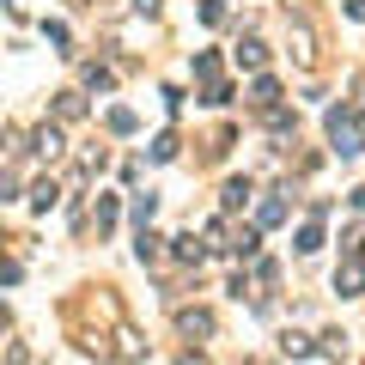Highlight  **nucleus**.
Wrapping results in <instances>:
<instances>
[{
	"label": "nucleus",
	"instance_id": "17",
	"mask_svg": "<svg viewBox=\"0 0 365 365\" xmlns=\"http://www.w3.org/2000/svg\"><path fill=\"white\" fill-rule=\"evenodd\" d=\"M79 110H86V104H79L73 91H61V104H55V116H61V122H73V116H79Z\"/></svg>",
	"mask_w": 365,
	"mask_h": 365
},
{
	"label": "nucleus",
	"instance_id": "27",
	"mask_svg": "<svg viewBox=\"0 0 365 365\" xmlns=\"http://www.w3.org/2000/svg\"><path fill=\"white\" fill-rule=\"evenodd\" d=\"M0 140H6V134H0Z\"/></svg>",
	"mask_w": 365,
	"mask_h": 365
},
{
	"label": "nucleus",
	"instance_id": "13",
	"mask_svg": "<svg viewBox=\"0 0 365 365\" xmlns=\"http://www.w3.org/2000/svg\"><path fill=\"white\" fill-rule=\"evenodd\" d=\"M256 244H262V232H256V225H244V232H237V244H232V250H237V256H256Z\"/></svg>",
	"mask_w": 365,
	"mask_h": 365
},
{
	"label": "nucleus",
	"instance_id": "11",
	"mask_svg": "<svg viewBox=\"0 0 365 365\" xmlns=\"http://www.w3.org/2000/svg\"><path fill=\"white\" fill-rule=\"evenodd\" d=\"M250 98H256V104H262V110H268V104H274V98H280V86H274V79H256V86H250Z\"/></svg>",
	"mask_w": 365,
	"mask_h": 365
},
{
	"label": "nucleus",
	"instance_id": "6",
	"mask_svg": "<svg viewBox=\"0 0 365 365\" xmlns=\"http://www.w3.org/2000/svg\"><path fill=\"white\" fill-rule=\"evenodd\" d=\"M55 201H61V189H55V182H37V189H31V207H37V213H49Z\"/></svg>",
	"mask_w": 365,
	"mask_h": 365
},
{
	"label": "nucleus",
	"instance_id": "21",
	"mask_svg": "<svg viewBox=\"0 0 365 365\" xmlns=\"http://www.w3.org/2000/svg\"><path fill=\"white\" fill-rule=\"evenodd\" d=\"M153 158H158V165H165V158H177V140H170V134H158V140H153Z\"/></svg>",
	"mask_w": 365,
	"mask_h": 365
},
{
	"label": "nucleus",
	"instance_id": "18",
	"mask_svg": "<svg viewBox=\"0 0 365 365\" xmlns=\"http://www.w3.org/2000/svg\"><path fill=\"white\" fill-rule=\"evenodd\" d=\"M280 347H287L292 359H304V353H311V341H304V335H292V329H287V335H280Z\"/></svg>",
	"mask_w": 365,
	"mask_h": 365
},
{
	"label": "nucleus",
	"instance_id": "4",
	"mask_svg": "<svg viewBox=\"0 0 365 365\" xmlns=\"http://www.w3.org/2000/svg\"><path fill=\"white\" fill-rule=\"evenodd\" d=\"M177 323H182V335H213V317L207 311H182Z\"/></svg>",
	"mask_w": 365,
	"mask_h": 365
},
{
	"label": "nucleus",
	"instance_id": "14",
	"mask_svg": "<svg viewBox=\"0 0 365 365\" xmlns=\"http://www.w3.org/2000/svg\"><path fill=\"white\" fill-rule=\"evenodd\" d=\"M153 207H158V195H134V225L146 232V220H153Z\"/></svg>",
	"mask_w": 365,
	"mask_h": 365
},
{
	"label": "nucleus",
	"instance_id": "24",
	"mask_svg": "<svg viewBox=\"0 0 365 365\" xmlns=\"http://www.w3.org/2000/svg\"><path fill=\"white\" fill-rule=\"evenodd\" d=\"M347 19H359V25H365V0H347Z\"/></svg>",
	"mask_w": 365,
	"mask_h": 365
},
{
	"label": "nucleus",
	"instance_id": "16",
	"mask_svg": "<svg viewBox=\"0 0 365 365\" xmlns=\"http://www.w3.org/2000/svg\"><path fill=\"white\" fill-rule=\"evenodd\" d=\"M110 225H116V195L98 201V232H110Z\"/></svg>",
	"mask_w": 365,
	"mask_h": 365
},
{
	"label": "nucleus",
	"instance_id": "22",
	"mask_svg": "<svg viewBox=\"0 0 365 365\" xmlns=\"http://www.w3.org/2000/svg\"><path fill=\"white\" fill-rule=\"evenodd\" d=\"M177 262H201V244H195V237H177Z\"/></svg>",
	"mask_w": 365,
	"mask_h": 365
},
{
	"label": "nucleus",
	"instance_id": "9",
	"mask_svg": "<svg viewBox=\"0 0 365 365\" xmlns=\"http://www.w3.org/2000/svg\"><path fill=\"white\" fill-rule=\"evenodd\" d=\"M256 220H262V225H280V220H287V201H280V195H274V201H262V213H256Z\"/></svg>",
	"mask_w": 365,
	"mask_h": 365
},
{
	"label": "nucleus",
	"instance_id": "19",
	"mask_svg": "<svg viewBox=\"0 0 365 365\" xmlns=\"http://www.w3.org/2000/svg\"><path fill=\"white\" fill-rule=\"evenodd\" d=\"M201 19L207 25H225V0H201Z\"/></svg>",
	"mask_w": 365,
	"mask_h": 365
},
{
	"label": "nucleus",
	"instance_id": "12",
	"mask_svg": "<svg viewBox=\"0 0 365 365\" xmlns=\"http://www.w3.org/2000/svg\"><path fill=\"white\" fill-rule=\"evenodd\" d=\"M86 86L91 91H110V86H116V73H110V67H86Z\"/></svg>",
	"mask_w": 365,
	"mask_h": 365
},
{
	"label": "nucleus",
	"instance_id": "15",
	"mask_svg": "<svg viewBox=\"0 0 365 365\" xmlns=\"http://www.w3.org/2000/svg\"><path fill=\"white\" fill-rule=\"evenodd\" d=\"M37 153H49V158L61 153V128H37Z\"/></svg>",
	"mask_w": 365,
	"mask_h": 365
},
{
	"label": "nucleus",
	"instance_id": "1",
	"mask_svg": "<svg viewBox=\"0 0 365 365\" xmlns=\"http://www.w3.org/2000/svg\"><path fill=\"white\" fill-rule=\"evenodd\" d=\"M329 140H335V153L341 158H353V153H365V110H329Z\"/></svg>",
	"mask_w": 365,
	"mask_h": 365
},
{
	"label": "nucleus",
	"instance_id": "25",
	"mask_svg": "<svg viewBox=\"0 0 365 365\" xmlns=\"http://www.w3.org/2000/svg\"><path fill=\"white\" fill-rule=\"evenodd\" d=\"M359 262H365V237H359Z\"/></svg>",
	"mask_w": 365,
	"mask_h": 365
},
{
	"label": "nucleus",
	"instance_id": "20",
	"mask_svg": "<svg viewBox=\"0 0 365 365\" xmlns=\"http://www.w3.org/2000/svg\"><path fill=\"white\" fill-rule=\"evenodd\" d=\"M110 128H116V134H134V110H110Z\"/></svg>",
	"mask_w": 365,
	"mask_h": 365
},
{
	"label": "nucleus",
	"instance_id": "2",
	"mask_svg": "<svg viewBox=\"0 0 365 365\" xmlns=\"http://www.w3.org/2000/svg\"><path fill=\"white\" fill-rule=\"evenodd\" d=\"M335 292H341V299H359V292H365V262L359 256H347L335 268Z\"/></svg>",
	"mask_w": 365,
	"mask_h": 365
},
{
	"label": "nucleus",
	"instance_id": "23",
	"mask_svg": "<svg viewBox=\"0 0 365 365\" xmlns=\"http://www.w3.org/2000/svg\"><path fill=\"white\" fill-rule=\"evenodd\" d=\"M134 13H140V19H158V0H134Z\"/></svg>",
	"mask_w": 365,
	"mask_h": 365
},
{
	"label": "nucleus",
	"instance_id": "7",
	"mask_svg": "<svg viewBox=\"0 0 365 365\" xmlns=\"http://www.w3.org/2000/svg\"><path fill=\"white\" fill-rule=\"evenodd\" d=\"M158 244H165V237H153V232H140V237H134V256H140V262H158Z\"/></svg>",
	"mask_w": 365,
	"mask_h": 365
},
{
	"label": "nucleus",
	"instance_id": "26",
	"mask_svg": "<svg viewBox=\"0 0 365 365\" xmlns=\"http://www.w3.org/2000/svg\"><path fill=\"white\" fill-rule=\"evenodd\" d=\"M0 329H6V317H0Z\"/></svg>",
	"mask_w": 365,
	"mask_h": 365
},
{
	"label": "nucleus",
	"instance_id": "3",
	"mask_svg": "<svg viewBox=\"0 0 365 365\" xmlns=\"http://www.w3.org/2000/svg\"><path fill=\"white\" fill-rule=\"evenodd\" d=\"M262 61H268V43H262V37H244V43H237V67H262Z\"/></svg>",
	"mask_w": 365,
	"mask_h": 365
},
{
	"label": "nucleus",
	"instance_id": "8",
	"mask_svg": "<svg viewBox=\"0 0 365 365\" xmlns=\"http://www.w3.org/2000/svg\"><path fill=\"white\" fill-rule=\"evenodd\" d=\"M195 79H207V86H213V79H220V55H195Z\"/></svg>",
	"mask_w": 365,
	"mask_h": 365
},
{
	"label": "nucleus",
	"instance_id": "5",
	"mask_svg": "<svg viewBox=\"0 0 365 365\" xmlns=\"http://www.w3.org/2000/svg\"><path fill=\"white\" fill-rule=\"evenodd\" d=\"M317 250H323V225H299V256H317Z\"/></svg>",
	"mask_w": 365,
	"mask_h": 365
},
{
	"label": "nucleus",
	"instance_id": "10",
	"mask_svg": "<svg viewBox=\"0 0 365 365\" xmlns=\"http://www.w3.org/2000/svg\"><path fill=\"white\" fill-rule=\"evenodd\" d=\"M244 201H250V182L232 177V182H225V207H244Z\"/></svg>",
	"mask_w": 365,
	"mask_h": 365
}]
</instances>
